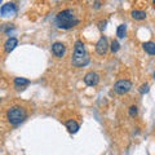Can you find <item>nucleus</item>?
<instances>
[{"label": "nucleus", "mask_w": 155, "mask_h": 155, "mask_svg": "<svg viewBox=\"0 0 155 155\" xmlns=\"http://www.w3.org/2000/svg\"><path fill=\"white\" fill-rule=\"evenodd\" d=\"M56 25L58 28H62V30H69L72 28L74 26L79 25L80 19L76 17L75 12L72 9H65V11L60 12L56 16Z\"/></svg>", "instance_id": "1"}, {"label": "nucleus", "mask_w": 155, "mask_h": 155, "mask_svg": "<svg viewBox=\"0 0 155 155\" xmlns=\"http://www.w3.org/2000/svg\"><path fill=\"white\" fill-rule=\"evenodd\" d=\"M72 65L76 67H84L85 65H88L89 62V54L87 52L84 43L81 40H76L74 45V54L71 58Z\"/></svg>", "instance_id": "2"}, {"label": "nucleus", "mask_w": 155, "mask_h": 155, "mask_svg": "<svg viewBox=\"0 0 155 155\" xmlns=\"http://www.w3.org/2000/svg\"><path fill=\"white\" fill-rule=\"evenodd\" d=\"M27 118L26 110L21 106H12L7 111V119L12 125H19L23 123Z\"/></svg>", "instance_id": "3"}, {"label": "nucleus", "mask_w": 155, "mask_h": 155, "mask_svg": "<svg viewBox=\"0 0 155 155\" xmlns=\"http://www.w3.org/2000/svg\"><path fill=\"white\" fill-rule=\"evenodd\" d=\"M132 88V83L127 79H122V80H118L114 85V91L116 92L118 94H125L128 93Z\"/></svg>", "instance_id": "4"}, {"label": "nucleus", "mask_w": 155, "mask_h": 155, "mask_svg": "<svg viewBox=\"0 0 155 155\" xmlns=\"http://www.w3.org/2000/svg\"><path fill=\"white\" fill-rule=\"evenodd\" d=\"M17 14V7L14 3H5L0 9V16L3 18H9L14 17Z\"/></svg>", "instance_id": "5"}, {"label": "nucleus", "mask_w": 155, "mask_h": 155, "mask_svg": "<svg viewBox=\"0 0 155 155\" xmlns=\"http://www.w3.org/2000/svg\"><path fill=\"white\" fill-rule=\"evenodd\" d=\"M107 49H109L107 39H106V36H101L100 40L97 41V44H96V52L98 53L100 56H104V54H106Z\"/></svg>", "instance_id": "6"}, {"label": "nucleus", "mask_w": 155, "mask_h": 155, "mask_svg": "<svg viewBox=\"0 0 155 155\" xmlns=\"http://www.w3.org/2000/svg\"><path fill=\"white\" fill-rule=\"evenodd\" d=\"M84 83L87 85H89V87H94L100 83V75L97 74V72H93V71H91V72H87L85 76H84Z\"/></svg>", "instance_id": "7"}, {"label": "nucleus", "mask_w": 155, "mask_h": 155, "mask_svg": "<svg viewBox=\"0 0 155 155\" xmlns=\"http://www.w3.org/2000/svg\"><path fill=\"white\" fill-rule=\"evenodd\" d=\"M65 52H66L65 44H62V43H60V41L53 43V45H52V53H53V54H54L56 57H58V58L64 57Z\"/></svg>", "instance_id": "8"}, {"label": "nucleus", "mask_w": 155, "mask_h": 155, "mask_svg": "<svg viewBox=\"0 0 155 155\" xmlns=\"http://www.w3.org/2000/svg\"><path fill=\"white\" fill-rule=\"evenodd\" d=\"M18 44V40L16 38H9L8 40L4 43V51H5V53H11L14 48L17 47Z\"/></svg>", "instance_id": "9"}, {"label": "nucleus", "mask_w": 155, "mask_h": 155, "mask_svg": "<svg viewBox=\"0 0 155 155\" xmlns=\"http://www.w3.org/2000/svg\"><path fill=\"white\" fill-rule=\"evenodd\" d=\"M66 128L69 129V132L71 133H76L78 130H79V124H78L74 119H70L66 122Z\"/></svg>", "instance_id": "10"}, {"label": "nucleus", "mask_w": 155, "mask_h": 155, "mask_svg": "<svg viewBox=\"0 0 155 155\" xmlns=\"http://www.w3.org/2000/svg\"><path fill=\"white\" fill-rule=\"evenodd\" d=\"M130 16H132V18L136 19V21H142V19L146 18V12L134 9V11H132V13H130Z\"/></svg>", "instance_id": "11"}, {"label": "nucleus", "mask_w": 155, "mask_h": 155, "mask_svg": "<svg viewBox=\"0 0 155 155\" xmlns=\"http://www.w3.org/2000/svg\"><path fill=\"white\" fill-rule=\"evenodd\" d=\"M142 48H143L145 52L149 53V54H151V56L155 54V43H153V41H146V43H143V44H142Z\"/></svg>", "instance_id": "12"}, {"label": "nucleus", "mask_w": 155, "mask_h": 155, "mask_svg": "<svg viewBox=\"0 0 155 155\" xmlns=\"http://www.w3.org/2000/svg\"><path fill=\"white\" fill-rule=\"evenodd\" d=\"M28 84H30V80L25 79V78H16V79H14V85H16V88H18V89L25 85H28Z\"/></svg>", "instance_id": "13"}, {"label": "nucleus", "mask_w": 155, "mask_h": 155, "mask_svg": "<svg viewBox=\"0 0 155 155\" xmlns=\"http://www.w3.org/2000/svg\"><path fill=\"white\" fill-rule=\"evenodd\" d=\"M125 35H127V26L125 25H120L118 27V30H116V36L119 39H124Z\"/></svg>", "instance_id": "14"}, {"label": "nucleus", "mask_w": 155, "mask_h": 155, "mask_svg": "<svg viewBox=\"0 0 155 155\" xmlns=\"http://www.w3.org/2000/svg\"><path fill=\"white\" fill-rule=\"evenodd\" d=\"M119 49H120V44H119V41H118V40H113V41H111L110 51L113 52V53H116Z\"/></svg>", "instance_id": "15"}, {"label": "nucleus", "mask_w": 155, "mask_h": 155, "mask_svg": "<svg viewBox=\"0 0 155 155\" xmlns=\"http://www.w3.org/2000/svg\"><path fill=\"white\" fill-rule=\"evenodd\" d=\"M128 113H129V116H130V118H134V116H137V113H138L137 106H130Z\"/></svg>", "instance_id": "16"}, {"label": "nucleus", "mask_w": 155, "mask_h": 155, "mask_svg": "<svg viewBox=\"0 0 155 155\" xmlns=\"http://www.w3.org/2000/svg\"><path fill=\"white\" fill-rule=\"evenodd\" d=\"M147 92H149V84L147 83H145L140 87V93L141 94H145V93H147Z\"/></svg>", "instance_id": "17"}, {"label": "nucleus", "mask_w": 155, "mask_h": 155, "mask_svg": "<svg viewBox=\"0 0 155 155\" xmlns=\"http://www.w3.org/2000/svg\"><path fill=\"white\" fill-rule=\"evenodd\" d=\"M105 25H106V22H101V23H100V30H104Z\"/></svg>", "instance_id": "18"}, {"label": "nucleus", "mask_w": 155, "mask_h": 155, "mask_svg": "<svg viewBox=\"0 0 155 155\" xmlns=\"http://www.w3.org/2000/svg\"><path fill=\"white\" fill-rule=\"evenodd\" d=\"M94 7H96V8H100V7H101V3L96 2V3H94Z\"/></svg>", "instance_id": "19"}, {"label": "nucleus", "mask_w": 155, "mask_h": 155, "mask_svg": "<svg viewBox=\"0 0 155 155\" xmlns=\"http://www.w3.org/2000/svg\"><path fill=\"white\" fill-rule=\"evenodd\" d=\"M154 79H155V72H154Z\"/></svg>", "instance_id": "20"}]
</instances>
